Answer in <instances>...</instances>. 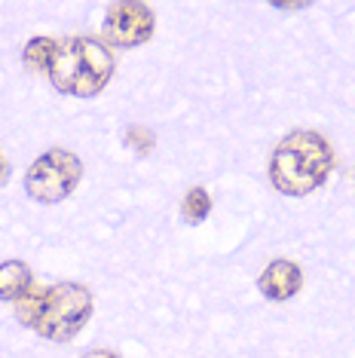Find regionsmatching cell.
Masks as SVG:
<instances>
[{
  "instance_id": "1",
  "label": "cell",
  "mask_w": 355,
  "mask_h": 358,
  "mask_svg": "<svg viewBox=\"0 0 355 358\" xmlns=\"http://www.w3.org/2000/svg\"><path fill=\"white\" fill-rule=\"evenodd\" d=\"M15 315L25 328L40 334V337L64 343L86 328L89 315H92V297L83 285L74 282L31 288V294L15 303Z\"/></svg>"
},
{
  "instance_id": "2",
  "label": "cell",
  "mask_w": 355,
  "mask_h": 358,
  "mask_svg": "<svg viewBox=\"0 0 355 358\" xmlns=\"http://www.w3.org/2000/svg\"><path fill=\"white\" fill-rule=\"evenodd\" d=\"M334 166L331 144L319 132H291L270 157V181L285 196L312 193Z\"/></svg>"
},
{
  "instance_id": "3",
  "label": "cell",
  "mask_w": 355,
  "mask_h": 358,
  "mask_svg": "<svg viewBox=\"0 0 355 358\" xmlns=\"http://www.w3.org/2000/svg\"><path fill=\"white\" fill-rule=\"evenodd\" d=\"M114 77V55L95 37H68L55 46L50 80L64 95L92 99Z\"/></svg>"
},
{
  "instance_id": "4",
  "label": "cell",
  "mask_w": 355,
  "mask_h": 358,
  "mask_svg": "<svg viewBox=\"0 0 355 358\" xmlns=\"http://www.w3.org/2000/svg\"><path fill=\"white\" fill-rule=\"evenodd\" d=\"M80 178H83V162L71 150L52 148V150L40 153L34 159V166L28 169L25 190L37 202H61L74 193Z\"/></svg>"
},
{
  "instance_id": "5",
  "label": "cell",
  "mask_w": 355,
  "mask_h": 358,
  "mask_svg": "<svg viewBox=\"0 0 355 358\" xmlns=\"http://www.w3.org/2000/svg\"><path fill=\"white\" fill-rule=\"evenodd\" d=\"M104 40L110 46H141L153 37V10L147 3H138V0H119V3L108 6V15H104Z\"/></svg>"
},
{
  "instance_id": "6",
  "label": "cell",
  "mask_w": 355,
  "mask_h": 358,
  "mask_svg": "<svg viewBox=\"0 0 355 358\" xmlns=\"http://www.w3.org/2000/svg\"><path fill=\"white\" fill-rule=\"evenodd\" d=\"M303 285V273L294 260H273L266 264V270L257 279V288L266 300H288L300 291Z\"/></svg>"
},
{
  "instance_id": "7",
  "label": "cell",
  "mask_w": 355,
  "mask_h": 358,
  "mask_svg": "<svg viewBox=\"0 0 355 358\" xmlns=\"http://www.w3.org/2000/svg\"><path fill=\"white\" fill-rule=\"evenodd\" d=\"M31 288H34V275L22 260H3L0 264V300L19 303L22 297L31 294Z\"/></svg>"
},
{
  "instance_id": "8",
  "label": "cell",
  "mask_w": 355,
  "mask_h": 358,
  "mask_svg": "<svg viewBox=\"0 0 355 358\" xmlns=\"http://www.w3.org/2000/svg\"><path fill=\"white\" fill-rule=\"evenodd\" d=\"M55 40L50 37H34L25 43V68L28 71H40V74H50V64H52V55H55Z\"/></svg>"
},
{
  "instance_id": "9",
  "label": "cell",
  "mask_w": 355,
  "mask_h": 358,
  "mask_svg": "<svg viewBox=\"0 0 355 358\" xmlns=\"http://www.w3.org/2000/svg\"><path fill=\"white\" fill-rule=\"evenodd\" d=\"M181 211L190 224L205 221L208 211H212V196H208L205 187H190L187 196H184V202H181Z\"/></svg>"
},
{
  "instance_id": "10",
  "label": "cell",
  "mask_w": 355,
  "mask_h": 358,
  "mask_svg": "<svg viewBox=\"0 0 355 358\" xmlns=\"http://www.w3.org/2000/svg\"><path fill=\"white\" fill-rule=\"evenodd\" d=\"M126 144L138 150L141 157H147V153L153 150V132H150V129H144V126H132L126 132Z\"/></svg>"
},
{
  "instance_id": "11",
  "label": "cell",
  "mask_w": 355,
  "mask_h": 358,
  "mask_svg": "<svg viewBox=\"0 0 355 358\" xmlns=\"http://www.w3.org/2000/svg\"><path fill=\"white\" fill-rule=\"evenodd\" d=\"M86 358H119L117 352H110V349H92Z\"/></svg>"
},
{
  "instance_id": "12",
  "label": "cell",
  "mask_w": 355,
  "mask_h": 358,
  "mask_svg": "<svg viewBox=\"0 0 355 358\" xmlns=\"http://www.w3.org/2000/svg\"><path fill=\"white\" fill-rule=\"evenodd\" d=\"M6 178V162H3V157H0V181Z\"/></svg>"
}]
</instances>
